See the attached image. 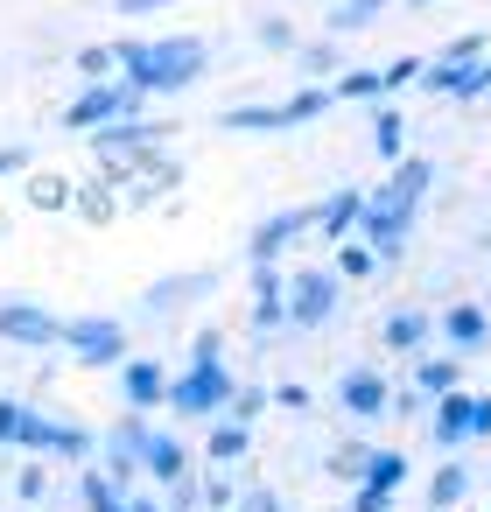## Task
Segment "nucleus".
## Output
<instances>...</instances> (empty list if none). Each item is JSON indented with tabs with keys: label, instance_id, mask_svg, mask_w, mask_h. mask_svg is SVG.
I'll return each mask as SVG.
<instances>
[{
	"label": "nucleus",
	"instance_id": "f257e3e1",
	"mask_svg": "<svg viewBox=\"0 0 491 512\" xmlns=\"http://www.w3.org/2000/svg\"><path fill=\"white\" fill-rule=\"evenodd\" d=\"M204 64H211V50H204L197 36H134V43H120V78H127L141 99H176V92H190V85L204 78Z\"/></svg>",
	"mask_w": 491,
	"mask_h": 512
},
{
	"label": "nucleus",
	"instance_id": "5701e85b",
	"mask_svg": "<svg viewBox=\"0 0 491 512\" xmlns=\"http://www.w3.org/2000/svg\"><path fill=\"white\" fill-rule=\"evenodd\" d=\"M428 316L421 309H386V323H379V337H386V351H421L428 344Z\"/></svg>",
	"mask_w": 491,
	"mask_h": 512
},
{
	"label": "nucleus",
	"instance_id": "f03ea898",
	"mask_svg": "<svg viewBox=\"0 0 491 512\" xmlns=\"http://www.w3.org/2000/svg\"><path fill=\"white\" fill-rule=\"evenodd\" d=\"M239 400V372L225 358H183L176 386H169V414L176 421H225Z\"/></svg>",
	"mask_w": 491,
	"mask_h": 512
},
{
	"label": "nucleus",
	"instance_id": "f8f14e48",
	"mask_svg": "<svg viewBox=\"0 0 491 512\" xmlns=\"http://www.w3.org/2000/svg\"><path fill=\"white\" fill-rule=\"evenodd\" d=\"M428 183H435V169H428L421 155H407V162H400V169H393V176L372 190V204H379V211H400V218H414V211H421V197H428Z\"/></svg>",
	"mask_w": 491,
	"mask_h": 512
},
{
	"label": "nucleus",
	"instance_id": "f3484780",
	"mask_svg": "<svg viewBox=\"0 0 491 512\" xmlns=\"http://www.w3.org/2000/svg\"><path fill=\"white\" fill-rule=\"evenodd\" d=\"M316 211H323V225H316V232H330L337 246H351V239H358V225H365V211H372V190H337V197H323Z\"/></svg>",
	"mask_w": 491,
	"mask_h": 512
},
{
	"label": "nucleus",
	"instance_id": "79ce46f5",
	"mask_svg": "<svg viewBox=\"0 0 491 512\" xmlns=\"http://www.w3.org/2000/svg\"><path fill=\"white\" fill-rule=\"evenodd\" d=\"M0 176H36V155L29 148H0Z\"/></svg>",
	"mask_w": 491,
	"mask_h": 512
},
{
	"label": "nucleus",
	"instance_id": "cd10ccee",
	"mask_svg": "<svg viewBox=\"0 0 491 512\" xmlns=\"http://www.w3.org/2000/svg\"><path fill=\"white\" fill-rule=\"evenodd\" d=\"M337 99H365V106H386V71H337L330 85Z\"/></svg>",
	"mask_w": 491,
	"mask_h": 512
},
{
	"label": "nucleus",
	"instance_id": "4be33fe9",
	"mask_svg": "<svg viewBox=\"0 0 491 512\" xmlns=\"http://www.w3.org/2000/svg\"><path fill=\"white\" fill-rule=\"evenodd\" d=\"M29 211H57V218H64V211H78V183H71V176L36 169V176H29Z\"/></svg>",
	"mask_w": 491,
	"mask_h": 512
},
{
	"label": "nucleus",
	"instance_id": "72a5a7b5",
	"mask_svg": "<svg viewBox=\"0 0 491 512\" xmlns=\"http://www.w3.org/2000/svg\"><path fill=\"white\" fill-rule=\"evenodd\" d=\"M78 218H85V225H113V183L78 190Z\"/></svg>",
	"mask_w": 491,
	"mask_h": 512
},
{
	"label": "nucleus",
	"instance_id": "2f4dec72",
	"mask_svg": "<svg viewBox=\"0 0 491 512\" xmlns=\"http://www.w3.org/2000/svg\"><path fill=\"white\" fill-rule=\"evenodd\" d=\"M372 456H379V449H365V442H344V449L330 456V477H344V484H365Z\"/></svg>",
	"mask_w": 491,
	"mask_h": 512
},
{
	"label": "nucleus",
	"instance_id": "c9c22d12",
	"mask_svg": "<svg viewBox=\"0 0 491 512\" xmlns=\"http://www.w3.org/2000/svg\"><path fill=\"white\" fill-rule=\"evenodd\" d=\"M267 400H274V393H267V386H239V400H232V414H225V421H239V428H253V421H260V407H267Z\"/></svg>",
	"mask_w": 491,
	"mask_h": 512
},
{
	"label": "nucleus",
	"instance_id": "a19ab883",
	"mask_svg": "<svg viewBox=\"0 0 491 512\" xmlns=\"http://www.w3.org/2000/svg\"><path fill=\"white\" fill-rule=\"evenodd\" d=\"M239 512H281V491H267V484L239 491Z\"/></svg>",
	"mask_w": 491,
	"mask_h": 512
},
{
	"label": "nucleus",
	"instance_id": "9b49d317",
	"mask_svg": "<svg viewBox=\"0 0 491 512\" xmlns=\"http://www.w3.org/2000/svg\"><path fill=\"white\" fill-rule=\"evenodd\" d=\"M337 407H344V414H358V421H379V414L393 407L386 372H379V365H351V372H337Z\"/></svg>",
	"mask_w": 491,
	"mask_h": 512
},
{
	"label": "nucleus",
	"instance_id": "6ab92c4d",
	"mask_svg": "<svg viewBox=\"0 0 491 512\" xmlns=\"http://www.w3.org/2000/svg\"><path fill=\"white\" fill-rule=\"evenodd\" d=\"M435 330H442V344H449V351H484V337H491L484 309H470V302L442 309V316H435Z\"/></svg>",
	"mask_w": 491,
	"mask_h": 512
},
{
	"label": "nucleus",
	"instance_id": "1a4fd4ad",
	"mask_svg": "<svg viewBox=\"0 0 491 512\" xmlns=\"http://www.w3.org/2000/svg\"><path fill=\"white\" fill-rule=\"evenodd\" d=\"M113 379H120V407H127V414H162V407H169V386H176L169 358H155V351H134Z\"/></svg>",
	"mask_w": 491,
	"mask_h": 512
},
{
	"label": "nucleus",
	"instance_id": "f704fd0d",
	"mask_svg": "<svg viewBox=\"0 0 491 512\" xmlns=\"http://www.w3.org/2000/svg\"><path fill=\"white\" fill-rule=\"evenodd\" d=\"M15 498H22V505H43V498H50V463H22V470H15Z\"/></svg>",
	"mask_w": 491,
	"mask_h": 512
},
{
	"label": "nucleus",
	"instance_id": "9d476101",
	"mask_svg": "<svg viewBox=\"0 0 491 512\" xmlns=\"http://www.w3.org/2000/svg\"><path fill=\"white\" fill-rule=\"evenodd\" d=\"M316 225H323V211H316V204L274 211V218H260V225H253V239H246V260H253V267H281V253H288L302 232H316Z\"/></svg>",
	"mask_w": 491,
	"mask_h": 512
},
{
	"label": "nucleus",
	"instance_id": "e433bc0d",
	"mask_svg": "<svg viewBox=\"0 0 491 512\" xmlns=\"http://www.w3.org/2000/svg\"><path fill=\"white\" fill-rule=\"evenodd\" d=\"M330 71H337V43H309V50H302V78L316 85V78H330Z\"/></svg>",
	"mask_w": 491,
	"mask_h": 512
},
{
	"label": "nucleus",
	"instance_id": "7c9ffc66",
	"mask_svg": "<svg viewBox=\"0 0 491 512\" xmlns=\"http://www.w3.org/2000/svg\"><path fill=\"white\" fill-rule=\"evenodd\" d=\"M379 267H386V260H379V253H372L365 239L337 246V274H344V281H365V274H379Z\"/></svg>",
	"mask_w": 491,
	"mask_h": 512
},
{
	"label": "nucleus",
	"instance_id": "ddd939ff",
	"mask_svg": "<svg viewBox=\"0 0 491 512\" xmlns=\"http://www.w3.org/2000/svg\"><path fill=\"white\" fill-rule=\"evenodd\" d=\"M211 288H218V274H211V267H197V274H169V281H155V288L141 295V316H176V309L204 302Z\"/></svg>",
	"mask_w": 491,
	"mask_h": 512
},
{
	"label": "nucleus",
	"instance_id": "20e7f679",
	"mask_svg": "<svg viewBox=\"0 0 491 512\" xmlns=\"http://www.w3.org/2000/svg\"><path fill=\"white\" fill-rule=\"evenodd\" d=\"M120 120H148V99L127 85V78H113V85H78L71 99H64V127L71 134H106V127H120Z\"/></svg>",
	"mask_w": 491,
	"mask_h": 512
},
{
	"label": "nucleus",
	"instance_id": "4c0bfd02",
	"mask_svg": "<svg viewBox=\"0 0 491 512\" xmlns=\"http://www.w3.org/2000/svg\"><path fill=\"white\" fill-rule=\"evenodd\" d=\"M204 505H211V512H239V484H232L225 470H218V477H204Z\"/></svg>",
	"mask_w": 491,
	"mask_h": 512
},
{
	"label": "nucleus",
	"instance_id": "a878e982",
	"mask_svg": "<svg viewBox=\"0 0 491 512\" xmlns=\"http://www.w3.org/2000/svg\"><path fill=\"white\" fill-rule=\"evenodd\" d=\"M400 484H407V456H400V449H379V456H372V470H365V484H358V491H379V498H393V491H400Z\"/></svg>",
	"mask_w": 491,
	"mask_h": 512
},
{
	"label": "nucleus",
	"instance_id": "b1692460",
	"mask_svg": "<svg viewBox=\"0 0 491 512\" xmlns=\"http://www.w3.org/2000/svg\"><path fill=\"white\" fill-rule=\"evenodd\" d=\"M414 393H421V400L463 393V365H456V358H421V365H414Z\"/></svg>",
	"mask_w": 491,
	"mask_h": 512
},
{
	"label": "nucleus",
	"instance_id": "bb28decb",
	"mask_svg": "<svg viewBox=\"0 0 491 512\" xmlns=\"http://www.w3.org/2000/svg\"><path fill=\"white\" fill-rule=\"evenodd\" d=\"M463 491H470V470H463L456 456H442V470L428 477V505H435V512H449V505H456Z\"/></svg>",
	"mask_w": 491,
	"mask_h": 512
},
{
	"label": "nucleus",
	"instance_id": "8fccbe9b",
	"mask_svg": "<svg viewBox=\"0 0 491 512\" xmlns=\"http://www.w3.org/2000/svg\"><path fill=\"white\" fill-rule=\"evenodd\" d=\"M407 8H428V0H407Z\"/></svg>",
	"mask_w": 491,
	"mask_h": 512
},
{
	"label": "nucleus",
	"instance_id": "6e6552de",
	"mask_svg": "<svg viewBox=\"0 0 491 512\" xmlns=\"http://www.w3.org/2000/svg\"><path fill=\"white\" fill-rule=\"evenodd\" d=\"M148 442H155V421L120 407V421L99 428V463H106L120 484H141V470H148Z\"/></svg>",
	"mask_w": 491,
	"mask_h": 512
},
{
	"label": "nucleus",
	"instance_id": "423d86ee",
	"mask_svg": "<svg viewBox=\"0 0 491 512\" xmlns=\"http://www.w3.org/2000/svg\"><path fill=\"white\" fill-rule=\"evenodd\" d=\"M0 344L15 351H57L64 344V316L36 295H0Z\"/></svg>",
	"mask_w": 491,
	"mask_h": 512
},
{
	"label": "nucleus",
	"instance_id": "393cba45",
	"mask_svg": "<svg viewBox=\"0 0 491 512\" xmlns=\"http://www.w3.org/2000/svg\"><path fill=\"white\" fill-rule=\"evenodd\" d=\"M78 78L85 85H113L120 78V43H85L78 50Z\"/></svg>",
	"mask_w": 491,
	"mask_h": 512
},
{
	"label": "nucleus",
	"instance_id": "7ed1b4c3",
	"mask_svg": "<svg viewBox=\"0 0 491 512\" xmlns=\"http://www.w3.org/2000/svg\"><path fill=\"white\" fill-rule=\"evenodd\" d=\"M64 358L85 365V372H120L134 351H127V323L113 309H78L64 316Z\"/></svg>",
	"mask_w": 491,
	"mask_h": 512
},
{
	"label": "nucleus",
	"instance_id": "aec40b11",
	"mask_svg": "<svg viewBox=\"0 0 491 512\" xmlns=\"http://www.w3.org/2000/svg\"><path fill=\"white\" fill-rule=\"evenodd\" d=\"M372 155L386 162V169H400L407 162V120H400V106L386 99V106H372Z\"/></svg>",
	"mask_w": 491,
	"mask_h": 512
},
{
	"label": "nucleus",
	"instance_id": "412c9836",
	"mask_svg": "<svg viewBox=\"0 0 491 512\" xmlns=\"http://www.w3.org/2000/svg\"><path fill=\"white\" fill-rule=\"evenodd\" d=\"M246 449H253V428H239V421H211V428H204V456H211L218 470L246 463Z\"/></svg>",
	"mask_w": 491,
	"mask_h": 512
},
{
	"label": "nucleus",
	"instance_id": "2eb2a0df",
	"mask_svg": "<svg viewBox=\"0 0 491 512\" xmlns=\"http://www.w3.org/2000/svg\"><path fill=\"white\" fill-rule=\"evenodd\" d=\"M253 337H274V330H288V281H281V267H253Z\"/></svg>",
	"mask_w": 491,
	"mask_h": 512
},
{
	"label": "nucleus",
	"instance_id": "39448f33",
	"mask_svg": "<svg viewBox=\"0 0 491 512\" xmlns=\"http://www.w3.org/2000/svg\"><path fill=\"white\" fill-rule=\"evenodd\" d=\"M330 106H337L330 85H302V92L281 99V106H232V113H218V127H225V134H288V127H309V120L330 113Z\"/></svg>",
	"mask_w": 491,
	"mask_h": 512
},
{
	"label": "nucleus",
	"instance_id": "09e8293b",
	"mask_svg": "<svg viewBox=\"0 0 491 512\" xmlns=\"http://www.w3.org/2000/svg\"><path fill=\"white\" fill-rule=\"evenodd\" d=\"M477 92H491V57H484V64H477Z\"/></svg>",
	"mask_w": 491,
	"mask_h": 512
},
{
	"label": "nucleus",
	"instance_id": "de8ad7c7",
	"mask_svg": "<svg viewBox=\"0 0 491 512\" xmlns=\"http://www.w3.org/2000/svg\"><path fill=\"white\" fill-rule=\"evenodd\" d=\"M134 512H169L162 498H148V491H134Z\"/></svg>",
	"mask_w": 491,
	"mask_h": 512
},
{
	"label": "nucleus",
	"instance_id": "ea45409f",
	"mask_svg": "<svg viewBox=\"0 0 491 512\" xmlns=\"http://www.w3.org/2000/svg\"><path fill=\"white\" fill-rule=\"evenodd\" d=\"M113 8H120L127 22H148V15H169V8H183V0H113Z\"/></svg>",
	"mask_w": 491,
	"mask_h": 512
},
{
	"label": "nucleus",
	"instance_id": "58836bf2",
	"mask_svg": "<svg viewBox=\"0 0 491 512\" xmlns=\"http://www.w3.org/2000/svg\"><path fill=\"white\" fill-rule=\"evenodd\" d=\"M162 505H169V512H197V505H204V477H183V484H169V491H162Z\"/></svg>",
	"mask_w": 491,
	"mask_h": 512
},
{
	"label": "nucleus",
	"instance_id": "37998d69",
	"mask_svg": "<svg viewBox=\"0 0 491 512\" xmlns=\"http://www.w3.org/2000/svg\"><path fill=\"white\" fill-rule=\"evenodd\" d=\"M421 71H428V64H421V57H400V64H386V92H393V85H414V78H421Z\"/></svg>",
	"mask_w": 491,
	"mask_h": 512
},
{
	"label": "nucleus",
	"instance_id": "c756f323",
	"mask_svg": "<svg viewBox=\"0 0 491 512\" xmlns=\"http://www.w3.org/2000/svg\"><path fill=\"white\" fill-rule=\"evenodd\" d=\"M29 400H15V393H0V449H22V428H29Z\"/></svg>",
	"mask_w": 491,
	"mask_h": 512
},
{
	"label": "nucleus",
	"instance_id": "c85d7f7f",
	"mask_svg": "<svg viewBox=\"0 0 491 512\" xmlns=\"http://www.w3.org/2000/svg\"><path fill=\"white\" fill-rule=\"evenodd\" d=\"M379 8H386V0H337V8H330V36H358Z\"/></svg>",
	"mask_w": 491,
	"mask_h": 512
},
{
	"label": "nucleus",
	"instance_id": "4468645a",
	"mask_svg": "<svg viewBox=\"0 0 491 512\" xmlns=\"http://www.w3.org/2000/svg\"><path fill=\"white\" fill-rule=\"evenodd\" d=\"M428 435H435V449H442V456H456V449L477 435V393H449V400H435Z\"/></svg>",
	"mask_w": 491,
	"mask_h": 512
},
{
	"label": "nucleus",
	"instance_id": "473e14b6",
	"mask_svg": "<svg viewBox=\"0 0 491 512\" xmlns=\"http://www.w3.org/2000/svg\"><path fill=\"white\" fill-rule=\"evenodd\" d=\"M253 43H260V50H274V57H302V43H295V29H288L281 15H267V22L253 29Z\"/></svg>",
	"mask_w": 491,
	"mask_h": 512
},
{
	"label": "nucleus",
	"instance_id": "a18cd8bd",
	"mask_svg": "<svg viewBox=\"0 0 491 512\" xmlns=\"http://www.w3.org/2000/svg\"><path fill=\"white\" fill-rule=\"evenodd\" d=\"M351 512H393V498H379V491H358V498H351Z\"/></svg>",
	"mask_w": 491,
	"mask_h": 512
},
{
	"label": "nucleus",
	"instance_id": "dca6fc26",
	"mask_svg": "<svg viewBox=\"0 0 491 512\" xmlns=\"http://www.w3.org/2000/svg\"><path fill=\"white\" fill-rule=\"evenodd\" d=\"M141 477H148V484H162V491H169V484H183V477H197V470H190V449H183V435H176V428H162V421H155V442H148V470H141Z\"/></svg>",
	"mask_w": 491,
	"mask_h": 512
},
{
	"label": "nucleus",
	"instance_id": "a211bd4d",
	"mask_svg": "<svg viewBox=\"0 0 491 512\" xmlns=\"http://www.w3.org/2000/svg\"><path fill=\"white\" fill-rule=\"evenodd\" d=\"M78 505L85 512H134V484H120L106 463H92V470H78Z\"/></svg>",
	"mask_w": 491,
	"mask_h": 512
},
{
	"label": "nucleus",
	"instance_id": "49530a36",
	"mask_svg": "<svg viewBox=\"0 0 491 512\" xmlns=\"http://www.w3.org/2000/svg\"><path fill=\"white\" fill-rule=\"evenodd\" d=\"M477 435H491V393H477Z\"/></svg>",
	"mask_w": 491,
	"mask_h": 512
},
{
	"label": "nucleus",
	"instance_id": "0eeeda50",
	"mask_svg": "<svg viewBox=\"0 0 491 512\" xmlns=\"http://www.w3.org/2000/svg\"><path fill=\"white\" fill-rule=\"evenodd\" d=\"M344 302V274L337 267H302L288 274V330H323Z\"/></svg>",
	"mask_w": 491,
	"mask_h": 512
},
{
	"label": "nucleus",
	"instance_id": "c03bdc74",
	"mask_svg": "<svg viewBox=\"0 0 491 512\" xmlns=\"http://www.w3.org/2000/svg\"><path fill=\"white\" fill-rule=\"evenodd\" d=\"M190 358H225V330H197L190 337Z\"/></svg>",
	"mask_w": 491,
	"mask_h": 512
}]
</instances>
